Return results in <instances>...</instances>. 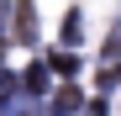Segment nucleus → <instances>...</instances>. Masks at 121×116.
I'll return each instance as SVG.
<instances>
[]
</instances>
